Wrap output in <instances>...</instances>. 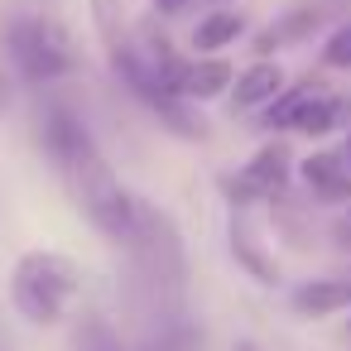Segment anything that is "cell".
Returning <instances> with one entry per match:
<instances>
[{
    "label": "cell",
    "mask_w": 351,
    "mask_h": 351,
    "mask_svg": "<svg viewBox=\"0 0 351 351\" xmlns=\"http://www.w3.org/2000/svg\"><path fill=\"white\" fill-rule=\"evenodd\" d=\"M39 145L49 154V164L58 169L73 207L111 241V245H125L130 231H135V212H140V197L116 178L111 159L97 149L87 121L68 106V101H44L39 106Z\"/></svg>",
    "instance_id": "obj_1"
},
{
    "label": "cell",
    "mask_w": 351,
    "mask_h": 351,
    "mask_svg": "<svg viewBox=\"0 0 351 351\" xmlns=\"http://www.w3.org/2000/svg\"><path fill=\"white\" fill-rule=\"evenodd\" d=\"M121 250L130 255V289H135V298H145L154 313L178 308L183 279H188V260H183V236H178L173 217L140 197L135 231H130V241Z\"/></svg>",
    "instance_id": "obj_2"
},
{
    "label": "cell",
    "mask_w": 351,
    "mask_h": 351,
    "mask_svg": "<svg viewBox=\"0 0 351 351\" xmlns=\"http://www.w3.org/2000/svg\"><path fill=\"white\" fill-rule=\"evenodd\" d=\"M82 293V265L63 250H25L10 269V303L29 327H58Z\"/></svg>",
    "instance_id": "obj_3"
},
{
    "label": "cell",
    "mask_w": 351,
    "mask_h": 351,
    "mask_svg": "<svg viewBox=\"0 0 351 351\" xmlns=\"http://www.w3.org/2000/svg\"><path fill=\"white\" fill-rule=\"evenodd\" d=\"M0 49H5L10 73L29 87H53V82L73 77L82 63L73 34L44 15H10L5 29H0Z\"/></svg>",
    "instance_id": "obj_4"
},
{
    "label": "cell",
    "mask_w": 351,
    "mask_h": 351,
    "mask_svg": "<svg viewBox=\"0 0 351 351\" xmlns=\"http://www.w3.org/2000/svg\"><path fill=\"white\" fill-rule=\"evenodd\" d=\"M260 125L279 135H332L337 125H351V101L322 82H298L260 111Z\"/></svg>",
    "instance_id": "obj_5"
},
{
    "label": "cell",
    "mask_w": 351,
    "mask_h": 351,
    "mask_svg": "<svg viewBox=\"0 0 351 351\" xmlns=\"http://www.w3.org/2000/svg\"><path fill=\"white\" fill-rule=\"evenodd\" d=\"M289 183H293V154H289L284 140H269V145H260L236 173L221 178V193H226L231 207H250V202H274V197H284Z\"/></svg>",
    "instance_id": "obj_6"
},
{
    "label": "cell",
    "mask_w": 351,
    "mask_h": 351,
    "mask_svg": "<svg viewBox=\"0 0 351 351\" xmlns=\"http://www.w3.org/2000/svg\"><path fill=\"white\" fill-rule=\"evenodd\" d=\"M298 178L303 188L317 197V202H351V164L341 149H317L298 164Z\"/></svg>",
    "instance_id": "obj_7"
},
{
    "label": "cell",
    "mask_w": 351,
    "mask_h": 351,
    "mask_svg": "<svg viewBox=\"0 0 351 351\" xmlns=\"http://www.w3.org/2000/svg\"><path fill=\"white\" fill-rule=\"evenodd\" d=\"M298 317H337L351 308V269L346 274H322V279H303L289 293Z\"/></svg>",
    "instance_id": "obj_8"
},
{
    "label": "cell",
    "mask_w": 351,
    "mask_h": 351,
    "mask_svg": "<svg viewBox=\"0 0 351 351\" xmlns=\"http://www.w3.org/2000/svg\"><path fill=\"white\" fill-rule=\"evenodd\" d=\"M279 92H284V68H279V63H269V58H255L250 68H241V73H236V82H231V92H226V101H231V111H265Z\"/></svg>",
    "instance_id": "obj_9"
},
{
    "label": "cell",
    "mask_w": 351,
    "mask_h": 351,
    "mask_svg": "<svg viewBox=\"0 0 351 351\" xmlns=\"http://www.w3.org/2000/svg\"><path fill=\"white\" fill-rule=\"evenodd\" d=\"M236 82V68L221 63V58H183L178 77H173V97L183 101H212L221 92H231Z\"/></svg>",
    "instance_id": "obj_10"
},
{
    "label": "cell",
    "mask_w": 351,
    "mask_h": 351,
    "mask_svg": "<svg viewBox=\"0 0 351 351\" xmlns=\"http://www.w3.org/2000/svg\"><path fill=\"white\" fill-rule=\"evenodd\" d=\"M241 29H245V20L236 10H212V15H202L193 25V49L197 53H221V49H231L241 39Z\"/></svg>",
    "instance_id": "obj_11"
},
{
    "label": "cell",
    "mask_w": 351,
    "mask_h": 351,
    "mask_svg": "<svg viewBox=\"0 0 351 351\" xmlns=\"http://www.w3.org/2000/svg\"><path fill=\"white\" fill-rule=\"evenodd\" d=\"M231 255H236V265H245L260 284H274V279H279V265L260 250V241L250 236V226H245L241 217H231Z\"/></svg>",
    "instance_id": "obj_12"
},
{
    "label": "cell",
    "mask_w": 351,
    "mask_h": 351,
    "mask_svg": "<svg viewBox=\"0 0 351 351\" xmlns=\"http://www.w3.org/2000/svg\"><path fill=\"white\" fill-rule=\"evenodd\" d=\"M313 29H317V15L313 10H289V15H279L269 25V34H260V53H279L289 44H303Z\"/></svg>",
    "instance_id": "obj_13"
},
{
    "label": "cell",
    "mask_w": 351,
    "mask_h": 351,
    "mask_svg": "<svg viewBox=\"0 0 351 351\" xmlns=\"http://www.w3.org/2000/svg\"><path fill=\"white\" fill-rule=\"evenodd\" d=\"M92 20H97V34H101V44H106V58H111L116 49H125V44H130L121 0H92Z\"/></svg>",
    "instance_id": "obj_14"
},
{
    "label": "cell",
    "mask_w": 351,
    "mask_h": 351,
    "mask_svg": "<svg viewBox=\"0 0 351 351\" xmlns=\"http://www.w3.org/2000/svg\"><path fill=\"white\" fill-rule=\"evenodd\" d=\"M73 351H125V346H121V332L106 317H82L77 332H73Z\"/></svg>",
    "instance_id": "obj_15"
},
{
    "label": "cell",
    "mask_w": 351,
    "mask_h": 351,
    "mask_svg": "<svg viewBox=\"0 0 351 351\" xmlns=\"http://www.w3.org/2000/svg\"><path fill=\"white\" fill-rule=\"evenodd\" d=\"M322 68H337V73H351V25H337L327 39H322Z\"/></svg>",
    "instance_id": "obj_16"
},
{
    "label": "cell",
    "mask_w": 351,
    "mask_h": 351,
    "mask_svg": "<svg viewBox=\"0 0 351 351\" xmlns=\"http://www.w3.org/2000/svg\"><path fill=\"white\" fill-rule=\"evenodd\" d=\"M149 5L159 10V15H178V10H188L193 0H149Z\"/></svg>",
    "instance_id": "obj_17"
},
{
    "label": "cell",
    "mask_w": 351,
    "mask_h": 351,
    "mask_svg": "<svg viewBox=\"0 0 351 351\" xmlns=\"http://www.w3.org/2000/svg\"><path fill=\"white\" fill-rule=\"evenodd\" d=\"M231 351H260V346H255V341H236Z\"/></svg>",
    "instance_id": "obj_18"
},
{
    "label": "cell",
    "mask_w": 351,
    "mask_h": 351,
    "mask_svg": "<svg viewBox=\"0 0 351 351\" xmlns=\"http://www.w3.org/2000/svg\"><path fill=\"white\" fill-rule=\"evenodd\" d=\"M341 154H346V164H351V135H346V145H341Z\"/></svg>",
    "instance_id": "obj_19"
},
{
    "label": "cell",
    "mask_w": 351,
    "mask_h": 351,
    "mask_svg": "<svg viewBox=\"0 0 351 351\" xmlns=\"http://www.w3.org/2000/svg\"><path fill=\"white\" fill-rule=\"evenodd\" d=\"M341 236H351V217H346V226H341Z\"/></svg>",
    "instance_id": "obj_20"
},
{
    "label": "cell",
    "mask_w": 351,
    "mask_h": 351,
    "mask_svg": "<svg viewBox=\"0 0 351 351\" xmlns=\"http://www.w3.org/2000/svg\"><path fill=\"white\" fill-rule=\"evenodd\" d=\"M346 341H351V322H346Z\"/></svg>",
    "instance_id": "obj_21"
},
{
    "label": "cell",
    "mask_w": 351,
    "mask_h": 351,
    "mask_svg": "<svg viewBox=\"0 0 351 351\" xmlns=\"http://www.w3.org/2000/svg\"><path fill=\"white\" fill-rule=\"evenodd\" d=\"M212 5H221V0H212Z\"/></svg>",
    "instance_id": "obj_22"
}]
</instances>
